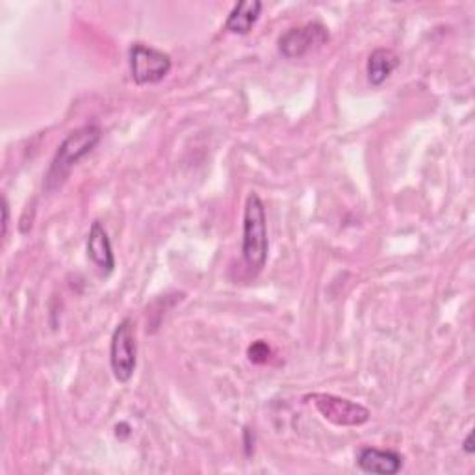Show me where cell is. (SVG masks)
Instances as JSON below:
<instances>
[{
    "mask_svg": "<svg viewBox=\"0 0 475 475\" xmlns=\"http://www.w3.org/2000/svg\"><path fill=\"white\" fill-rule=\"evenodd\" d=\"M305 399L310 401L316 411L327 422H331L338 427H360L364 423H368L372 418L370 411L364 405L333 394H312L307 395Z\"/></svg>",
    "mask_w": 475,
    "mask_h": 475,
    "instance_id": "4",
    "label": "cell"
},
{
    "mask_svg": "<svg viewBox=\"0 0 475 475\" xmlns=\"http://www.w3.org/2000/svg\"><path fill=\"white\" fill-rule=\"evenodd\" d=\"M399 56L392 49H375L368 58V81L372 86L385 84L392 72L399 67Z\"/></svg>",
    "mask_w": 475,
    "mask_h": 475,
    "instance_id": "10",
    "label": "cell"
},
{
    "mask_svg": "<svg viewBox=\"0 0 475 475\" xmlns=\"http://www.w3.org/2000/svg\"><path fill=\"white\" fill-rule=\"evenodd\" d=\"M88 257L90 261L106 275L112 273L116 268V257H114V249L112 242L108 238V233L100 225V222H93L90 234H88Z\"/></svg>",
    "mask_w": 475,
    "mask_h": 475,
    "instance_id": "8",
    "label": "cell"
},
{
    "mask_svg": "<svg viewBox=\"0 0 475 475\" xmlns=\"http://www.w3.org/2000/svg\"><path fill=\"white\" fill-rule=\"evenodd\" d=\"M116 436L121 438V441H125L127 436H130V427H128V423H119V425L116 427Z\"/></svg>",
    "mask_w": 475,
    "mask_h": 475,
    "instance_id": "14",
    "label": "cell"
},
{
    "mask_svg": "<svg viewBox=\"0 0 475 475\" xmlns=\"http://www.w3.org/2000/svg\"><path fill=\"white\" fill-rule=\"evenodd\" d=\"M247 356L252 364H266L271 356V347L264 340H257L247 349Z\"/></svg>",
    "mask_w": 475,
    "mask_h": 475,
    "instance_id": "11",
    "label": "cell"
},
{
    "mask_svg": "<svg viewBox=\"0 0 475 475\" xmlns=\"http://www.w3.org/2000/svg\"><path fill=\"white\" fill-rule=\"evenodd\" d=\"M243 442H245V453H247V457H251L254 451V436H252L251 429L243 431Z\"/></svg>",
    "mask_w": 475,
    "mask_h": 475,
    "instance_id": "12",
    "label": "cell"
},
{
    "mask_svg": "<svg viewBox=\"0 0 475 475\" xmlns=\"http://www.w3.org/2000/svg\"><path fill=\"white\" fill-rule=\"evenodd\" d=\"M328 38H331V33H328V28L321 23L294 26L286 30L279 38V52L288 60L303 58L327 45Z\"/></svg>",
    "mask_w": 475,
    "mask_h": 475,
    "instance_id": "6",
    "label": "cell"
},
{
    "mask_svg": "<svg viewBox=\"0 0 475 475\" xmlns=\"http://www.w3.org/2000/svg\"><path fill=\"white\" fill-rule=\"evenodd\" d=\"M130 75L138 86L157 84L164 81L173 67L171 56L151 45L134 43L128 51Z\"/></svg>",
    "mask_w": 475,
    "mask_h": 475,
    "instance_id": "3",
    "label": "cell"
},
{
    "mask_svg": "<svg viewBox=\"0 0 475 475\" xmlns=\"http://www.w3.org/2000/svg\"><path fill=\"white\" fill-rule=\"evenodd\" d=\"M270 238H268V215L264 201L257 192H251L243 206V238L242 254L247 268L252 273L262 271L268 262Z\"/></svg>",
    "mask_w": 475,
    "mask_h": 475,
    "instance_id": "1",
    "label": "cell"
},
{
    "mask_svg": "<svg viewBox=\"0 0 475 475\" xmlns=\"http://www.w3.org/2000/svg\"><path fill=\"white\" fill-rule=\"evenodd\" d=\"M262 12L261 0H240L225 21V30L231 33L245 35L252 30Z\"/></svg>",
    "mask_w": 475,
    "mask_h": 475,
    "instance_id": "9",
    "label": "cell"
},
{
    "mask_svg": "<svg viewBox=\"0 0 475 475\" xmlns=\"http://www.w3.org/2000/svg\"><path fill=\"white\" fill-rule=\"evenodd\" d=\"M8 223H10V204H8V199L3 197V238L8 233Z\"/></svg>",
    "mask_w": 475,
    "mask_h": 475,
    "instance_id": "13",
    "label": "cell"
},
{
    "mask_svg": "<svg viewBox=\"0 0 475 475\" xmlns=\"http://www.w3.org/2000/svg\"><path fill=\"white\" fill-rule=\"evenodd\" d=\"M356 466L366 473H381V475H395L404 468V455H399L394 450H379V448H362L356 453Z\"/></svg>",
    "mask_w": 475,
    "mask_h": 475,
    "instance_id": "7",
    "label": "cell"
},
{
    "mask_svg": "<svg viewBox=\"0 0 475 475\" xmlns=\"http://www.w3.org/2000/svg\"><path fill=\"white\" fill-rule=\"evenodd\" d=\"M462 448H464V451H466L468 455H471V453H473V432H468V436L464 438V444H462Z\"/></svg>",
    "mask_w": 475,
    "mask_h": 475,
    "instance_id": "15",
    "label": "cell"
},
{
    "mask_svg": "<svg viewBox=\"0 0 475 475\" xmlns=\"http://www.w3.org/2000/svg\"><path fill=\"white\" fill-rule=\"evenodd\" d=\"M100 128L97 125H84L71 132L58 147L49 173L45 176V190L56 192L62 188L65 178L69 176L71 169L75 167L84 157H88L100 141Z\"/></svg>",
    "mask_w": 475,
    "mask_h": 475,
    "instance_id": "2",
    "label": "cell"
},
{
    "mask_svg": "<svg viewBox=\"0 0 475 475\" xmlns=\"http://www.w3.org/2000/svg\"><path fill=\"white\" fill-rule=\"evenodd\" d=\"M136 362L138 347L134 321L130 318H125L114 328L112 340H109V366H112L114 377L119 383H128L136 372Z\"/></svg>",
    "mask_w": 475,
    "mask_h": 475,
    "instance_id": "5",
    "label": "cell"
}]
</instances>
